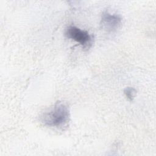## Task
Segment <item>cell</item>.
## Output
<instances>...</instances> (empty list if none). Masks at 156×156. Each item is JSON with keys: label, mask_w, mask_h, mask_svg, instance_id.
Masks as SVG:
<instances>
[{"label": "cell", "mask_w": 156, "mask_h": 156, "mask_svg": "<svg viewBox=\"0 0 156 156\" xmlns=\"http://www.w3.org/2000/svg\"><path fill=\"white\" fill-rule=\"evenodd\" d=\"M69 119V109L66 105L61 102H57L40 116V121L44 126L49 127L63 126L68 122Z\"/></svg>", "instance_id": "obj_1"}, {"label": "cell", "mask_w": 156, "mask_h": 156, "mask_svg": "<svg viewBox=\"0 0 156 156\" xmlns=\"http://www.w3.org/2000/svg\"><path fill=\"white\" fill-rule=\"evenodd\" d=\"M122 18L119 15L111 14L107 11L102 13L100 24L108 32H115L121 25Z\"/></svg>", "instance_id": "obj_3"}, {"label": "cell", "mask_w": 156, "mask_h": 156, "mask_svg": "<svg viewBox=\"0 0 156 156\" xmlns=\"http://www.w3.org/2000/svg\"><path fill=\"white\" fill-rule=\"evenodd\" d=\"M124 93L126 96V97L129 100L132 101L136 93V91L134 88L132 87H127L124 90Z\"/></svg>", "instance_id": "obj_4"}, {"label": "cell", "mask_w": 156, "mask_h": 156, "mask_svg": "<svg viewBox=\"0 0 156 156\" xmlns=\"http://www.w3.org/2000/svg\"><path fill=\"white\" fill-rule=\"evenodd\" d=\"M65 35L68 38L79 43L84 48H89L91 45L92 38L89 33L76 26H69L66 30Z\"/></svg>", "instance_id": "obj_2"}]
</instances>
